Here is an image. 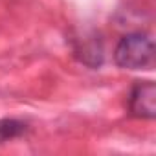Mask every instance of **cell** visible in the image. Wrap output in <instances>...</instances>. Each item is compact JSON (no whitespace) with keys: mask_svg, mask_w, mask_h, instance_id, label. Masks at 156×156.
I'll return each mask as SVG.
<instances>
[{"mask_svg":"<svg viewBox=\"0 0 156 156\" xmlns=\"http://www.w3.org/2000/svg\"><path fill=\"white\" fill-rule=\"evenodd\" d=\"M114 62L123 70H151L154 66V41L145 31L125 33L114 48Z\"/></svg>","mask_w":156,"mask_h":156,"instance_id":"cell-1","label":"cell"},{"mask_svg":"<svg viewBox=\"0 0 156 156\" xmlns=\"http://www.w3.org/2000/svg\"><path fill=\"white\" fill-rule=\"evenodd\" d=\"M72 51L81 64L98 70L105 62V46L98 31H79L70 39Z\"/></svg>","mask_w":156,"mask_h":156,"instance_id":"cell-2","label":"cell"},{"mask_svg":"<svg viewBox=\"0 0 156 156\" xmlns=\"http://www.w3.org/2000/svg\"><path fill=\"white\" fill-rule=\"evenodd\" d=\"M129 114L140 119L156 118V87L152 81H136L127 98Z\"/></svg>","mask_w":156,"mask_h":156,"instance_id":"cell-3","label":"cell"},{"mask_svg":"<svg viewBox=\"0 0 156 156\" xmlns=\"http://www.w3.org/2000/svg\"><path fill=\"white\" fill-rule=\"evenodd\" d=\"M28 132V123L17 118H2L0 119V143L22 138Z\"/></svg>","mask_w":156,"mask_h":156,"instance_id":"cell-4","label":"cell"}]
</instances>
